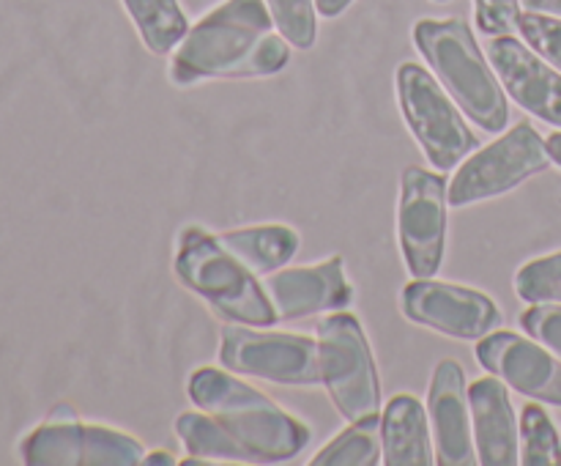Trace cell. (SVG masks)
<instances>
[{"instance_id":"cell-1","label":"cell","mask_w":561,"mask_h":466,"mask_svg":"<svg viewBox=\"0 0 561 466\" xmlns=\"http://www.w3.org/2000/svg\"><path fill=\"white\" fill-rule=\"evenodd\" d=\"M288 64L290 44L266 0H225L190 27L170 60V80L186 88L201 80L272 77Z\"/></svg>"},{"instance_id":"cell-2","label":"cell","mask_w":561,"mask_h":466,"mask_svg":"<svg viewBox=\"0 0 561 466\" xmlns=\"http://www.w3.org/2000/svg\"><path fill=\"white\" fill-rule=\"evenodd\" d=\"M192 404L217 417L219 425L252 455L255 464L290 461L310 444L312 431L279 409L261 389L241 382L239 373L201 367L186 382Z\"/></svg>"},{"instance_id":"cell-3","label":"cell","mask_w":561,"mask_h":466,"mask_svg":"<svg viewBox=\"0 0 561 466\" xmlns=\"http://www.w3.org/2000/svg\"><path fill=\"white\" fill-rule=\"evenodd\" d=\"M414 44L449 96L480 129L496 135L507 126L510 104L504 86L491 60L482 55L469 22L420 20L414 25Z\"/></svg>"},{"instance_id":"cell-4","label":"cell","mask_w":561,"mask_h":466,"mask_svg":"<svg viewBox=\"0 0 561 466\" xmlns=\"http://www.w3.org/2000/svg\"><path fill=\"white\" fill-rule=\"evenodd\" d=\"M175 274L186 291L228 321L247 327H274L279 321L257 274L201 225H186L179 234Z\"/></svg>"},{"instance_id":"cell-5","label":"cell","mask_w":561,"mask_h":466,"mask_svg":"<svg viewBox=\"0 0 561 466\" xmlns=\"http://www.w3.org/2000/svg\"><path fill=\"white\" fill-rule=\"evenodd\" d=\"M316 334L323 387L340 414L348 422L381 414V378L359 318L334 310L318 321Z\"/></svg>"},{"instance_id":"cell-6","label":"cell","mask_w":561,"mask_h":466,"mask_svg":"<svg viewBox=\"0 0 561 466\" xmlns=\"http://www.w3.org/2000/svg\"><path fill=\"white\" fill-rule=\"evenodd\" d=\"M27 466H137L146 447L129 433L82 422L75 406L58 404L20 442Z\"/></svg>"},{"instance_id":"cell-7","label":"cell","mask_w":561,"mask_h":466,"mask_svg":"<svg viewBox=\"0 0 561 466\" xmlns=\"http://www.w3.org/2000/svg\"><path fill=\"white\" fill-rule=\"evenodd\" d=\"M398 99L411 135L438 170H453L480 148V137L469 129L458 102L447 88L420 64H400Z\"/></svg>"},{"instance_id":"cell-8","label":"cell","mask_w":561,"mask_h":466,"mask_svg":"<svg viewBox=\"0 0 561 466\" xmlns=\"http://www.w3.org/2000/svg\"><path fill=\"white\" fill-rule=\"evenodd\" d=\"M551 162L546 137L524 121L460 162L458 173L449 181L447 201L453 208H466L507 195L531 175L551 168Z\"/></svg>"},{"instance_id":"cell-9","label":"cell","mask_w":561,"mask_h":466,"mask_svg":"<svg viewBox=\"0 0 561 466\" xmlns=\"http://www.w3.org/2000/svg\"><path fill=\"white\" fill-rule=\"evenodd\" d=\"M219 362L239 376L263 378L285 387L323 384L318 340L294 332H268V327L230 323L222 329Z\"/></svg>"},{"instance_id":"cell-10","label":"cell","mask_w":561,"mask_h":466,"mask_svg":"<svg viewBox=\"0 0 561 466\" xmlns=\"http://www.w3.org/2000/svg\"><path fill=\"white\" fill-rule=\"evenodd\" d=\"M447 190L442 173L405 168L400 179L398 239L411 277H436L447 250Z\"/></svg>"},{"instance_id":"cell-11","label":"cell","mask_w":561,"mask_h":466,"mask_svg":"<svg viewBox=\"0 0 561 466\" xmlns=\"http://www.w3.org/2000/svg\"><path fill=\"white\" fill-rule=\"evenodd\" d=\"M400 307L409 321L458 340H482L502 323V310L491 296L433 277L411 280Z\"/></svg>"},{"instance_id":"cell-12","label":"cell","mask_w":561,"mask_h":466,"mask_svg":"<svg viewBox=\"0 0 561 466\" xmlns=\"http://www.w3.org/2000/svg\"><path fill=\"white\" fill-rule=\"evenodd\" d=\"M477 360L507 387L540 404L561 406V360L540 340H526L515 332H496L477 343Z\"/></svg>"},{"instance_id":"cell-13","label":"cell","mask_w":561,"mask_h":466,"mask_svg":"<svg viewBox=\"0 0 561 466\" xmlns=\"http://www.w3.org/2000/svg\"><path fill=\"white\" fill-rule=\"evenodd\" d=\"M488 60L496 69L504 91L526 113L561 129V75L542 55L520 38L493 36L488 42Z\"/></svg>"},{"instance_id":"cell-14","label":"cell","mask_w":561,"mask_h":466,"mask_svg":"<svg viewBox=\"0 0 561 466\" xmlns=\"http://www.w3.org/2000/svg\"><path fill=\"white\" fill-rule=\"evenodd\" d=\"M427 414L436 433V461L442 466L480 464L471 425V400L466 371L458 360H442L427 389Z\"/></svg>"},{"instance_id":"cell-15","label":"cell","mask_w":561,"mask_h":466,"mask_svg":"<svg viewBox=\"0 0 561 466\" xmlns=\"http://www.w3.org/2000/svg\"><path fill=\"white\" fill-rule=\"evenodd\" d=\"M263 288L283 321L345 310L354 302V285L345 274L343 255H332L316 266L279 269L266 277Z\"/></svg>"},{"instance_id":"cell-16","label":"cell","mask_w":561,"mask_h":466,"mask_svg":"<svg viewBox=\"0 0 561 466\" xmlns=\"http://www.w3.org/2000/svg\"><path fill=\"white\" fill-rule=\"evenodd\" d=\"M477 458L482 466L520 464V428L507 384L499 376L477 378L469 387Z\"/></svg>"},{"instance_id":"cell-17","label":"cell","mask_w":561,"mask_h":466,"mask_svg":"<svg viewBox=\"0 0 561 466\" xmlns=\"http://www.w3.org/2000/svg\"><path fill=\"white\" fill-rule=\"evenodd\" d=\"M381 444L387 466H433L431 414L414 395H394L381 411Z\"/></svg>"},{"instance_id":"cell-18","label":"cell","mask_w":561,"mask_h":466,"mask_svg":"<svg viewBox=\"0 0 561 466\" xmlns=\"http://www.w3.org/2000/svg\"><path fill=\"white\" fill-rule=\"evenodd\" d=\"M219 241L255 274H274L299 250V234L288 225H252L217 234Z\"/></svg>"},{"instance_id":"cell-19","label":"cell","mask_w":561,"mask_h":466,"mask_svg":"<svg viewBox=\"0 0 561 466\" xmlns=\"http://www.w3.org/2000/svg\"><path fill=\"white\" fill-rule=\"evenodd\" d=\"M124 5L153 55H170L190 33L179 0H124Z\"/></svg>"},{"instance_id":"cell-20","label":"cell","mask_w":561,"mask_h":466,"mask_svg":"<svg viewBox=\"0 0 561 466\" xmlns=\"http://www.w3.org/2000/svg\"><path fill=\"white\" fill-rule=\"evenodd\" d=\"M175 431H179L181 442H184L186 453L201 455L208 461H233V464H255L252 455L225 431L217 422V417L208 411H184L175 420Z\"/></svg>"},{"instance_id":"cell-21","label":"cell","mask_w":561,"mask_h":466,"mask_svg":"<svg viewBox=\"0 0 561 466\" xmlns=\"http://www.w3.org/2000/svg\"><path fill=\"white\" fill-rule=\"evenodd\" d=\"M383 461L381 414L351 422L340 436H334L321 453H316L312 466H376Z\"/></svg>"},{"instance_id":"cell-22","label":"cell","mask_w":561,"mask_h":466,"mask_svg":"<svg viewBox=\"0 0 561 466\" xmlns=\"http://www.w3.org/2000/svg\"><path fill=\"white\" fill-rule=\"evenodd\" d=\"M520 464L524 466H561V439L553 420L540 404L524 406L520 414Z\"/></svg>"},{"instance_id":"cell-23","label":"cell","mask_w":561,"mask_h":466,"mask_svg":"<svg viewBox=\"0 0 561 466\" xmlns=\"http://www.w3.org/2000/svg\"><path fill=\"white\" fill-rule=\"evenodd\" d=\"M515 291L529 305H561V250L520 266L515 274Z\"/></svg>"},{"instance_id":"cell-24","label":"cell","mask_w":561,"mask_h":466,"mask_svg":"<svg viewBox=\"0 0 561 466\" xmlns=\"http://www.w3.org/2000/svg\"><path fill=\"white\" fill-rule=\"evenodd\" d=\"M274 25L296 49H310L318 38L316 0H266Z\"/></svg>"},{"instance_id":"cell-25","label":"cell","mask_w":561,"mask_h":466,"mask_svg":"<svg viewBox=\"0 0 561 466\" xmlns=\"http://www.w3.org/2000/svg\"><path fill=\"white\" fill-rule=\"evenodd\" d=\"M518 31L537 55H542L553 69L561 71V16L524 11L518 20Z\"/></svg>"},{"instance_id":"cell-26","label":"cell","mask_w":561,"mask_h":466,"mask_svg":"<svg viewBox=\"0 0 561 466\" xmlns=\"http://www.w3.org/2000/svg\"><path fill=\"white\" fill-rule=\"evenodd\" d=\"M520 327L529 332V338L540 340L561 360V305H557V302L531 305L529 310L520 312Z\"/></svg>"},{"instance_id":"cell-27","label":"cell","mask_w":561,"mask_h":466,"mask_svg":"<svg viewBox=\"0 0 561 466\" xmlns=\"http://www.w3.org/2000/svg\"><path fill=\"white\" fill-rule=\"evenodd\" d=\"M474 16L485 36H510L518 31L520 0H474Z\"/></svg>"},{"instance_id":"cell-28","label":"cell","mask_w":561,"mask_h":466,"mask_svg":"<svg viewBox=\"0 0 561 466\" xmlns=\"http://www.w3.org/2000/svg\"><path fill=\"white\" fill-rule=\"evenodd\" d=\"M351 3H354V0H316V9L318 14L327 16V20H334V16L343 14Z\"/></svg>"},{"instance_id":"cell-29","label":"cell","mask_w":561,"mask_h":466,"mask_svg":"<svg viewBox=\"0 0 561 466\" xmlns=\"http://www.w3.org/2000/svg\"><path fill=\"white\" fill-rule=\"evenodd\" d=\"M526 11H537V14L561 16V0H524Z\"/></svg>"},{"instance_id":"cell-30","label":"cell","mask_w":561,"mask_h":466,"mask_svg":"<svg viewBox=\"0 0 561 466\" xmlns=\"http://www.w3.org/2000/svg\"><path fill=\"white\" fill-rule=\"evenodd\" d=\"M142 464L173 466L175 458H173V453H168V450H151V453H146V458H142Z\"/></svg>"},{"instance_id":"cell-31","label":"cell","mask_w":561,"mask_h":466,"mask_svg":"<svg viewBox=\"0 0 561 466\" xmlns=\"http://www.w3.org/2000/svg\"><path fill=\"white\" fill-rule=\"evenodd\" d=\"M546 143H548V154H551V159L557 162V168H561V132H553Z\"/></svg>"},{"instance_id":"cell-32","label":"cell","mask_w":561,"mask_h":466,"mask_svg":"<svg viewBox=\"0 0 561 466\" xmlns=\"http://www.w3.org/2000/svg\"><path fill=\"white\" fill-rule=\"evenodd\" d=\"M433 3H449V0H433Z\"/></svg>"}]
</instances>
